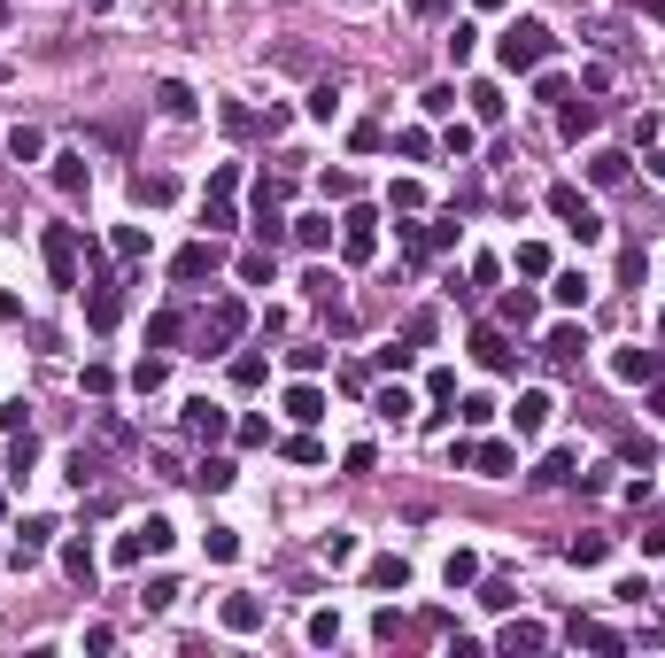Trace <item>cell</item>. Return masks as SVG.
I'll return each instance as SVG.
<instances>
[{"mask_svg":"<svg viewBox=\"0 0 665 658\" xmlns=\"http://www.w3.org/2000/svg\"><path fill=\"white\" fill-rule=\"evenodd\" d=\"M550 24H542V16H519V24L503 31V47H495V55H503V70H542V62H550Z\"/></svg>","mask_w":665,"mask_h":658,"instance_id":"obj_1","label":"cell"},{"mask_svg":"<svg viewBox=\"0 0 665 658\" xmlns=\"http://www.w3.org/2000/svg\"><path fill=\"white\" fill-rule=\"evenodd\" d=\"M341 256H348V264H372V256H379V217L372 210H348L341 217Z\"/></svg>","mask_w":665,"mask_h":658,"instance_id":"obj_3","label":"cell"},{"mask_svg":"<svg viewBox=\"0 0 665 658\" xmlns=\"http://www.w3.org/2000/svg\"><path fill=\"white\" fill-rule=\"evenodd\" d=\"M302 635H310L318 651H325V643H341V612H310V628H302Z\"/></svg>","mask_w":665,"mask_h":658,"instance_id":"obj_36","label":"cell"},{"mask_svg":"<svg viewBox=\"0 0 665 658\" xmlns=\"http://www.w3.org/2000/svg\"><path fill=\"white\" fill-rule=\"evenodd\" d=\"M47 179L62 186V194H86V155H55V171Z\"/></svg>","mask_w":665,"mask_h":658,"instance_id":"obj_22","label":"cell"},{"mask_svg":"<svg viewBox=\"0 0 665 658\" xmlns=\"http://www.w3.org/2000/svg\"><path fill=\"white\" fill-rule=\"evenodd\" d=\"M550 210L565 217V225H573L580 240H596V233H604V225H596V210H588V202H580V186H550Z\"/></svg>","mask_w":665,"mask_h":658,"instance_id":"obj_7","label":"cell"},{"mask_svg":"<svg viewBox=\"0 0 665 658\" xmlns=\"http://www.w3.org/2000/svg\"><path fill=\"white\" fill-rule=\"evenodd\" d=\"M372 411H379V419H395V426H403L410 411H418V403H410L403 388H379V395H372Z\"/></svg>","mask_w":665,"mask_h":658,"instance_id":"obj_30","label":"cell"},{"mask_svg":"<svg viewBox=\"0 0 665 658\" xmlns=\"http://www.w3.org/2000/svg\"><path fill=\"white\" fill-rule=\"evenodd\" d=\"M642 643H658V651H665V620H642Z\"/></svg>","mask_w":665,"mask_h":658,"instance_id":"obj_49","label":"cell"},{"mask_svg":"<svg viewBox=\"0 0 665 658\" xmlns=\"http://www.w3.org/2000/svg\"><path fill=\"white\" fill-rule=\"evenodd\" d=\"M542 349H550V364H557V372H580V357H588V333H580V326H557L550 341H542Z\"/></svg>","mask_w":665,"mask_h":658,"instance_id":"obj_10","label":"cell"},{"mask_svg":"<svg viewBox=\"0 0 665 658\" xmlns=\"http://www.w3.org/2000/svg\"><path fill=\"white\" fill-rule=\"evenodd\" d=\"M217 264H225V256H217V240H194V248H178V256H171V279H178V287H202Z\"/></svg>","mask_w":665,"mask_h":658,"instance_id":"obj_5","label":"cell"},{"mask_svg":"<svg viewBox=\"0 0 665 658\" xmlns=\"http://www.w3.org/2000/svg\"><path fill=\"white\" fill-rule=\"evenodd\" d=\"M441 581H449V589H464V581H480V558H472V550H449V566H441Z\"/></svg>","mask_w":665,"mask_h":658,"instance_id":"obj_33","label":"cell"},{"mask_svg":"<svg viewBox=\"0 0 665 658\" xmlns=\"http://www.w3.org/2000/svg\"><path fill=\"white\" fill-rule=\"evenodd\" d=\"M480 8H503V0H480Z\"/></svg>","mask_w":665,"mask_h":658,"instance_id":"obj_52","label":"cell"},{"mask_svg":"<svg viewBox=\"0 0 665 658\" xmlns=\"http://www.w3.org/2000/svg\"><path fill=\"white\" fill-rule=\"evenodd\" d=\"M642 550H650V558H665V519H650V535H642Z\"/></svg>","mask_w":665,"mask_h":658,"instance_id":"obj_48","label":"cell"},{"mask_svg":"<svg viewBox=\"0 0 665 658\" xmlns=\"http://www.w3.org/2000/svg\"><path fill=\"white\" fill-rule=\"evenodd\" d=\"M55 542V519H24V542H16V566H31L39 550Z\"/></svg>","mask_w":665,"mask_h":658,"instance_id":"obj_20","label":"cell"},{"mask_svg":"<svg viewBox=\"0 0 665 658\" xmlns=\"http://www.w3.org/2000/svg\"><path fill=\"white\" fill-rule=\"evenodd\" d=\"M503 651H550V628H534V620H511V628L495 635Z\"/></svg>","mask_w":665,"mask_h":658,"instance_id":"obj_18","label":"cell"},{"mask_svg":"<svg viewBox=\"0 0 665 658\" xmlns=\"http://www.w3.org/2000/svg\"><path fill=\"white\" fill-rule=\"evenodd\" d=\"M86 318H93V326H116V318H124V295H116V287H93Z\"/></svg>","mask_w":665,"mask_h":658,"instance_id":"obj_27","label":"cell"},{"mask_svg":"<svg viewBox=\"0 0 665 658\" xmlns=\"http://www.w3.org/2000/svg\"><path fill=\"white\" fill-rule=\"evenodd\" d=\"M171 519H140V527H132V535L116 542V566H140V558H163V550H171Z\"/></svg>","mask_w":665,"mask_h":658,"instance_id":"obj_2","label":"cell"},{"mask_svg":"<svg viewBox=\"0 0 665 658\" xmlns=\"http://www.w3.org/2000/svg\"><path fill=\"white\" fill-rule=\"evenodd\" d=\"M217 117H225V132H240V140H256V132H287V109H271V117H263V109H240V101H225Z\"/></svg>","mask_w":665,"mask_h":658,"instance_id":"obj_6","label":"cell"},{"mask_svg":"<svg viewBox=\"0 0 665 658\" xmlns=\"http://www.w3.org/2000/svg\"><path fill=\"white\" fill-rule=\"evenodd\" d=\"M534 480H542V488H557V480H573V457H565V449H557V457H542V465H534Z\"/></svg>","mask_w":665,"mask_h":658,"instance_id":"obj_39","label":"cell"},{"mask_svg":"<svg viewBox=\"0 0 665 658\" xmlns=\"http://www.w3.org/2000/svg\"><path fill=\"white\" fill-rule=\"evenodd\" d=\"M503 326H534V295H503Z\"/></svg>","mask_w":665,"mask_h":658,"instance_id":"obj_41","label":"cell"},{"mask_svg":"<svg viewBox=\"0 0 665 658\" xmlns=\"http://www.w3.org/2000/svg\"><path fill=\"white\" fill-rule=\"evenodd\" d=\"M565 558H573V566H604L611 542H604V535H573V550H565Z\"/></svg>","mask_w":665,"mask_h":658,"instance_id":"obj_32","label":"cell"},{"mask_svg":"<svg viewBox=\"0 0 665 658\" xmlns=\"http://www.w3.org/2000/svg\"><path fill=\"white\" fill-rule=\"evenodd\" d=\"M410 8H418V16H449V0H410Z\"/></svg>","mask_w":665,"mask_h":658,"instance_id":"obj_50","label":"cell"},{"mask_svg":"<svg viewBox=\"0 0 665 658\" xmlns=\"http://www.w3.org/2000/svg\"><path fill=\"white\" fill-rule=\"evenodd\" d=\"M209 558H217V566H232V558H240V535H232V527H209Z\"/></svg>","mask_w":665,"mask_h":658,"instance_id":"obj_40","label":"cell"},{"mask_svg":"<svg viewBox=\"0 0 665 658\" xmlns=\"http://www.w3.org/2000/svg\"><path fill=\"white\" fill-rule=\"evenodd\" d=\"M178 333H186V318H178V310H155V318H147V349H171Z\"/></svg>","mask_w":665,"mask_h":658,"instance_id":"obj_23","label":"cell"},{"mask_svg":"<svg viewBox=\"0 0 665 658\" xmlns=\"http://www.w3.org/2000/svg\"><path fill=\"white\" fill-rule=\"evenodd\" d=\"M658 333H665V318H658Z\"/></svg>","mask_w":665,"mask_h":658,"instance_id":"obj_53","label":"cell"},{"mask_svg":"<svg viewBox=\"0 0 665 658\" xmlns=\"http://www.w3.org/2000/svg\"><path fill=\"white\" fill-rule=\"evenodd\" d=\"M434 333H441L434 310H410V318H403V349H434Z\"/></svg>","mask_w":665,"mask_h":658,"instance_id":"obj_21","label":"cell"},{"mask_svg":"<svg viewBox=\"0 0 665 658\" xmlns=\"http://www.w3.org/2000/svg\"><path fill=\"white\" fill-rule=\"evenodd\" d=\"M364 581H372V589H403V581H410V558H403V550H387V558L364 566Z\"/></svg>","mask_w":665,"mask_h":658,"instance_id":"obj_16","label":"cell"},{"mask_svg":"<svg viewBox=\"0 0 665 658\" xmlns=\"http://www.w3.org/2000/svg\"><path fill=\"white\" fill-rule=\"evenodd\" d=\"M93 480H101V457H93V449H78V457H70V488H93Z\"/></svg>","mask_w":665,"mask_h":658,"instance_id":"obj_38","label":"cell"},{"mask_svg":"<svg viewBox=\"0 0 665 658\" xmlns=\"http://www.w3.org/2000/svg\"><path fill=\"white\" fill-rule=\"evenodd\" d=\"M225 628L232 635H256L263 628V597H225Z\"/></svg>","mask_w":665,"mask_h":658,"instance_id":"obj_17","label":"cell"},{"mask_svg":"<svg viewBox=\"0 0 665 658\" xmlns=\"http://www.w3.org/2000/svg\"><path fill=\"white\" fill-rule=\"evenodd\" d=\"M186 480H202V488H232V465H225V457H202Z\"/></svg>","mask_w":665,"mask_h":658,"instance_id":"obj_37","label":"cell"},{"mask_svg":"<svg viewBox=\"0 0 665 658\" xmlns=\"http://www.w3.org/2000/svg\"><path fill=\"white\" fill-rule=\"evenodd\" d=\"M8 155H16V163H39V155H47V132L16 124V132H8Z\"/></svg>","mask_w":665,"mask_h":658,"instance_id":"obj_26","label":"cell"},{"mask_svg":"<svg viewBox=\"0 0 665 658\" xmlns=\"http://www.w3.org/2000/svg\"><path fill=\"white\" fill-rule=\"evenodd\" d=\"M557 302H565V310H580V302H588V279H580V271H557V287H550Z\"/></svg>","mask_w":665,"mask_h":658,"instance_id":"obj_35","label":"cell"},{"mask_svg":"<svg viewBox=\"0 0 665 658\" xmlns=\"http://www.w3.org/2000/svg\"><path fill=\"white\" fill-rule=\"evenodd\" d=\"M511 426H519V442H534V434L550 426V395H542V388H526V395H519V411H511Z\"/></svg>","mask_w":665,"mask_h":658,"instance_id":"obj_14","label":"cell"},{"mask_svg":"<svg viewBox=\"0 0 665 658\" xmlns=\"http://www.w3.org/2000/svg\"><path fill=\"white\" fill-rule=\"evenodd\" d=\"M287 419H302V426L325 419V395H318V388H287Z\"/></svg>","mask_w":665,"mask_h":658,"instance_id":"obj_28","label":"cell"},{"mask_svg":"<svg viewBox=\"0 0 665 658\" xmlns=\"http://www.w3.org/2000/svg\"><path fill=\"white\" fill-rule=\"evenodd\" d=\"M186 434H194V442H225L232 419L217 411V403H186Z\"/></svg>","mask_w":665,"mask_h":658,"instance_id":"obj_13","label":"cell"},{"mask_svg":"<svg viewBox=\"0 0 665 658\" xmlns=\"http://www.w3.org/2000/svg\"><path fill=\"white\" fill-rule=\"evenodd\" d=\"M642 16H658V24H665V0H642Z\"/></svg>","mask_w":665,"mask_h":658,"instance_id":"obj_51","label":"cell"},{"mask_svg":"<svg viewBox=\"0 0 665 658\" xmlns=\"http://www.w3.org/2000/svg\"><path fill=\"white\" fill-rule=\"evenodd\" d=\"M557 124H565V132H573V140H580V132L596 124V109H588V101H580V109H573V101H565V109H557Z\"/></svg>","mask_w":665,"mask_h":658,"instance_id":"obj_42","label":"cell"},{"mask_svg":"<svg viewBox=\"0 0 665 658\" xmlns=\"http://www.w3.org/2000/svg\"><path fill=\"white\" fill-rule=\"evenodd\" d=\"M62 573H70L78 589H93V550L86 542H62Z\"/></svg>","mask_w":665,"mask_h":658,"instance_id":"obj_24","label":"cell"},{"mask_svg":"<svg viewBox=\"0 0 665 658\" xmlns=\"http://www.w3.org/2000/svg\"><path fill=\"white\" fill-rule=\"evenodd\" d=\"M565 635H573V643H588V651H627V635H619V628H596V620H573Z\"/></svg>","mask_w":665,"mask_h":658,"instance_id":"obj_19","label":"cell"},{"mask_svg":"<svg viewBox=\"0 0 665 658\" xmlns=\"http://www.w3.org/2000/svg\"><path fill=\"white\" fill-rule=\"evenodd\" d=\"M47 271L55 287H78V225H47Z\"/></svg>","mask_w":665,"mask_h":658,"instance_id":"obj_4","label":"cell"},{"mask_svg":"<svg viewBox=\"0 0 665 658\" xmlns=\"http://www.w3.org/2000/svg\"><path fill=\"white\" fill-rule=\"evenodd\" d=\"M588 179H596V186H619V179H627V155H619V148L588 155Z\"/></svg>","mask_w":665,"mask_h":658,"instance_id":"obj_25","label":"cell"},{"mask_svg":"<svg viewBox=\"0 0 665 658\" xmlns=\"http://www.w3.org/2000/svg\"><path fill=\"white\" fill-rule=\"evenodd\" d=\"M356 558V535H325V566H348Z\"/></svg>","mask_w":665,"mask_h":658,"instance_id":"obj_47","label":"cell"},{"mask_svg":"<svg viewBox=\"0 0 665 658\" xmlns=\"http://www.w3.org/2000/svg\"><path fill=\"white\" fill-rule=\"evenodd\" d=\"M472 39H480V31H472V24H457V31H449V62H457V70H464V62H472Z\"/></svg>","mask_w":665,"mask_h":658,"instance_id":"obj_45","label":"cell"},{"mask_svg":"<svg viewBox=\"0 0 665 658\" xmlns=\"http://www.w3.org/2000/svg\"><path fill=\"white\" fill-rule=\"evenodd\" d=\"M464 465H480L488 480H503L511 465H519V449H511V442H472V449H464Z\"/></svg>","mask_w":665,"mask_h":658,"instance_id":"obj_12","label":"cell"},{"mask_svg":"<svg viewBox=\"0 0 665 658\" xmlns=\"http://www.w3.org/2000/svg\"><path fill=\"white\" fill-rule=\"evenodd\" d=\"M464 101H472V117H480V124H503V93H495V86H472Z\"/></svg>","mask_w":665,"mask_h":658,"instance_id":"obj_34","label":"cell"},{"mask_svg":"<svg viewBox=\"0 0 665 658\" xmlns=\"http://www.w3.org/2000/svg\"><path fill=\"white\" fill-rule=\"evenodd\" d=\"M240 333H248V302H217V310H209V341H217V349H225V341H240Z\"/></svg>","mask_w":665,"mask_h":658,"instance_id":"obj_11","label":"cell"},{"mask_svg":"<svg viewBox=\"0 0 665 658\" xmlns=\"http://www.w3.org/2000/svg\"><path fill=\"white\" fill-rule=\"evenodd\" d=\"M611 372H619L627 388H642V380H658V372H665V357H658V349H619V357H611Z\"/></svg>","mask_w":665,"mask_h":658,"instance_id":"obj_9","label":"cell"},{"mask_svg":"<svg viewBox=\"0 0 665 658\" xmlns=\"http://www.w3.org/2000/svg\"><path fill=\"white\" fill-rule=\"evenodd\" d=\"M132 202L140 210H163V202H178V179L171 171H132Z\"/></svg>","mask_w":665,"mask_h":658,"instance_id":"obj_8","label":"cell"},{"mask_svg":"<svg viewBox=\"0 0 665 658\" xmlns=\"http://www.w3.org/2000/svg\"><path fill=\"white\" fill-rule=\"evenodd\" d=\"M155 101H163V117H178V124L194 117V93L178 86V78H171V86H155Z\"/></svg>","mask_w":665,"mask_h":658,"instance_id":"obj_31","label":"cell"},{"mask_svg":"<svg viewBox=\"0 0 665 658\" xmlns=\"http://www.w3.org/2000/svg\"><path fill=\"white\" fill-rule=\"evenodd\" d=\"M240 279H248V287H263V279H271V248H256V256H240Z\"/></svg>","mask_w":665,"mask_h":658,"instance_id":"obj_43","label":"cell"},{"mask_svg":"<svg viewBox=\"0 0 665 658\" xmlns=\"http://www.w3.org/2000/svg\"><path fill=\"white\" fill-rule=\"evenodd\" d=\"M132 388H140V395H155V388H163V357H147L140 372H132Z\"/></svg>","mask_w":665,"mask_h":658,"instance_id":"obj_46","label":"cell"},{"mask_svg":"<svg viewBox=\"0 0 665 658\" xmlns=\"http://www.w3.org/2000/svg\"><path fill=\"white\" fill-rule=\"evenodd\" d=\"M472 357L488 364V372H511V364H519V349H511L503 333H472Z\"/></svg>","mask_w":665,"mask_h":658,"instance_id":"obj_15","label":"cell"},{"mask_svg":"<svg viewBox=\"0 0 665 658\" xmlns=\"http://www.w3.org/2000/svg\"><path fill=\"white\" fill-rule=\"evenodd\" d=\"M294 240L302 248H333V217H294Z\"/></svg>","mask_w":665,"mask_h":658,"instance_id":"obj_29","label":"cell"},{"mask_svg":"<svg viewBox=\"0 0 665 658\" xmlns=\"http://www.w3.org/2000/svg\"><path fill=\"white\" fill-rule=\"evenodd\" d=\"M333 109H341V86H318V93H310V117H318V124H333Z\"/></svg>","mask_w":665,"mask_h":658,"instance_id":"obj_44","label":"cell"}]
</instances>
